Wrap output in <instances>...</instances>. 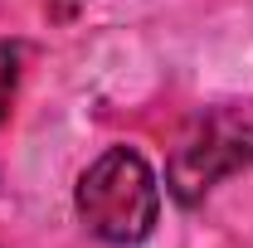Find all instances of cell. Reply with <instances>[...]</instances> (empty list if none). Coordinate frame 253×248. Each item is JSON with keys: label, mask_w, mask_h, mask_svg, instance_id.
<instances>
[{"label": "cell", "mask_w": 253, "mask_h": 248, "mask_svg": "<svg viewBox=\"0 0 253 248\" xmlns=\"http://www.w3.org/2000/svg\"><path fill=\"white\" fill-rule=\"evenodd\" d=\"M253 165V112L229 107L210 112L180 136V146L170 151L166 165V185L180 205H200L224 175L249 170Z\"/></svg>", "instance_id": "7a4b0ae2"}, {"label": "cell", "mask_w": 253, "mask_h": 248, "mask_svg": "<svg viewBox=\"0 0 253 248\" xmlns=\"http://www.w3.org/2000/svg\"><path fill=\"white\" fill-rule=\"evenodd\" d=\"M15 83H20V49H15V44H0V122H5V112H10Z\"/></svg>", "instance_id": "3957f363"}, {"label": "cell", "mask_w": 253, "mask_h": 248, "mask_svg": "<svg viewBox=\"0 0 253 248\" xmlns=\"http://www.w3.org/2000/svg\"><path fill=\"white\" fill-rule=\"evenodd\" d=\"M78 219L88 224V234L102 244H141L161 214V190L156 175L131 146H107L93 165L78 175Z\"/></svg>", "instance_id": "6da1fadb"}]
</instances>
